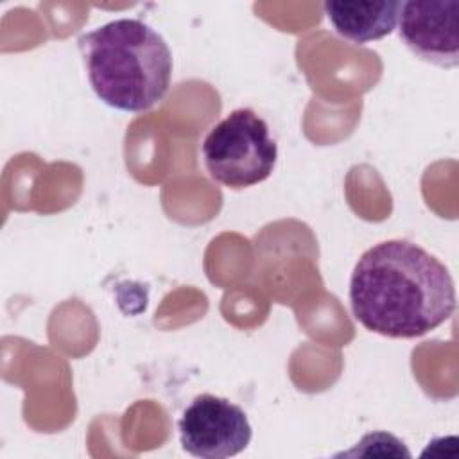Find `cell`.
Returning a JSON list of instances; mask_svg holds the SVG:
<instances>
[{"mask_svg": "<svg viewBox=\"0 0 459 459\" xmlns=\"http://www.w3.org/2000/svg\"><path fill=\"white\" fill-rule=\"evenodd\" d=\"M353 317L391 339L425 335L455 310L450 271L421 246L391 238L366 249L350 278Z\"/></svg>", "mask_w": 459, "mask_h": 459, "instance_id": "obj_1", "label": "cell"}, {"mask_svg": "<svg viewBox=\"0 0 459 459\" xmlns=\"http://www.w3.org/2000/svg\"><path fill=\"white\" fill-rule=\"evenodd\" d=\"M88 81L109 108L142 113L158 104L172 79V52L160 32L138 18L111 20L77 39Z\"/></svg>", "mask_w": 459, "mask_h": 459, "instance_id": "obj_2", "label": "cell"}, {"mask_svg": "<svg viewBox=\"0 0 459 459\" xmlns=\"http://www.w3.org/2000/svg\"><path fill=\"white\" fill-rule=\"evenodd\" d=\"M201 156L213 181L240 190L255 186L273 174L278 143L258 113L238 108L208 131Z\"/></svg>", "mask_w": 459, "mask_h": 459, "instance_id": "obj_3", "label": "cell"}, {"mask_svg": "<svg viewBox=\"0 0 459 459\" xmlns=\"http://www.w3.org/2000/svg\"><path fill=\"white\" fill-rule=\"evenodd\" d=\"M179 443L201 459H226L247 448L253 429L242 407L215 394L195 396L178 420Z\"/></svg>", "mask_w": 459, "mask_h": 459, "instance_id": "obj_4", "label": "cell"}, {"mask_svg": "<svg viewBox=\"0 0 459 459\" xmlns=\"http://www.w3.org/2000/svg\"><path fill=\"white\" fill-rule=\"evenodd\" d=\"M398 34L421 61L441 68L459 65V0L400 2Z\"/></svg>", "mask_w": 459, "mask_h": 459, "instance_id": "obj_5", "label": "cell"}, {"mask_svg": "<svg viewBox=\"0 0 459 459\" xmlns=\"http://www.w3.org/2000/svg\"><path fill=\"white\" fill-rule=\"evenodd\" d=\"M323 11L341 38L364 45L382 39L394 30L400 2H326Z\"/></svg>", "mask_w": 459, "mask_h": 459, "instance_id": "obj_6", "label": "cell"}]
</instances>
